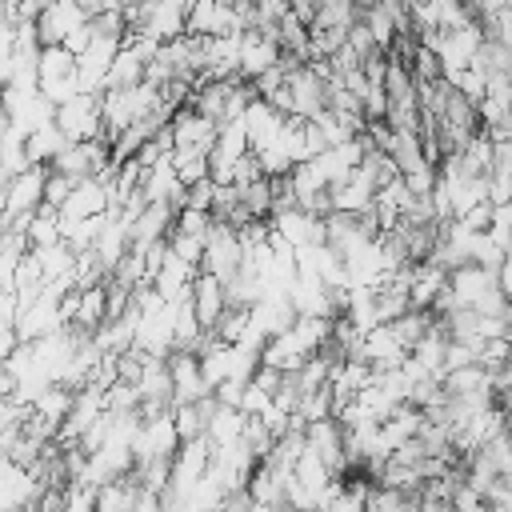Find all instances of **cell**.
<instances>
[{
    "label": "cell",
    "mask_w": 512,
    "mask_h": 512,
    "mask_svg": "<svg viewBox=\"0 0 512 512\" xmlns=\"http://www.w3.org/2000/svg\"><path fill=\"white\" fill-rule=\"evenodd\" d=\"M284 52L272 36H260V32H244L240 36V76L244 80H260L268 76L272 68H280Z\"/></svg>",
    "instance_id": "obj_7"
},
{
    "label": "cell",
    "mask_w": 512,
    "mask_h": 512,
    "mask_svg": "<svg viewBox=\"0 0 512 512\" xmlns=\"http://www.w3.org/2000/svg\"><path fill=\"white\" fill-rule=\"evenodd\" d=\"M72 148V140H68V132L60 128V124H44V128H36L32 136H28V164H40V168H52L64 152Z\"/></svg>",
    "instance_id": "obj_11"
},
{
    "label": "cell",
    "mask_w": 512,
    "mask_h": 512,
    "mask_svg": "<svg viewBox=\"0 0 512 512\" xmlns=\"http://www.w3.org/2000/svg\"><path fill=\"white\" fill-rule=\"evenodd\" d=\"M244 264H248V252H244L240 232L228 228V224H216L212 236H208V244H204V264H200V272H208V276H216L220 284H228Z\"/></svg>",
    "instance_id": "obj_3"
},
{
    "label": "cell",
    "mask_w": 512,
    "mask_h": 512,
    "mask_svg": "<svg viewBox=\"0 0 512 512\" xmlns=\"http://www.w3.org/2000/svg\"><path fill=\"white\" fill-rule=\"evenodd\" d=\"M500 288V272H488L480 264H468L460 272H452V296H456V308H476L484 296H492Z\"/></svg>",
    "instance_id": "obj_10"
},
{
    "label": "cell",
    "mask_w": 512,
    "mask_h": 512,
    "mask_svg": "<svg viewBox=\"0 0 512 512\" xmlns=\"http://www.w3.org/2000/svg\"><path fill=\"white\" fill-rule=\"evenodd\" d=\"M500 292L512 300V248H508V256H504V264H500Z\"/></svg>",
    "instance_id": "obj_13"
},
{
    "label": "cell",
    "mask_w": 512,
    "mask_h": 512,
    "mask_svg": "<svg viewBox=\"0 0 512 512\" xmlns=\"http://www.w3.org/2000/svg\"><path fill=\"white\" fill-rule=\"evenodd\" d=\"M92 24V4H48L44 16L36 20V32H40V44L52 48V44H68L76 32H84Z\"/></svg>",
    "instance_id": "obj_4"
},
{
    "label": "cell",
    "mask_w": 512,
    "mask_h": 512,
    "mask_svg": "<svg viewBox=\"0 0 512 512\" xmlns=\"http://www.w3.org/2000/svg\"><path fill=\"white\" fill-rule=\"evenodd\" d=\"M40 96L56 108L68 104L72 96H80V68L64 44L40 48Z\"/></svg>",
    "instance_id": "obj_1"
},
{
    "label": "cell",
    "mask_w": 512,
    "mask_h": 512,
    "mask_svg": "<svg viewBox=\"0 0 512 512\" xmlns=\"http://www.w3.org/2000/svg\"><path fill=\"white\" fill-rule=\"evenodd\" d=\"M384 152L392 156V164L400 168V176H412V172H420L424 164H432L428 152H424L420 132H392L388 144H384Z\"/></svg>",
    "instance_id": "obj_12"
},
{
    "label": "cell",
    "mask_w": 512,
    "mask_h": 512,
    "mask_svg": "<svg viewBox=\"0 0 512 512\" xmlns=\"http://www.w3.org/2000/svg\"><path fill=\"white\" fill-rule=\"evenodd\" d=\"M56 124L68 132L72 144L104 140V92H80L56 108Z\"/></svg>",
    "instance_id": "obj_2"
},
{
    "label": "cell",
    "mask_w": 512,
    "mask_h": 512,
    "mask_svg": "<svg viewBox=\"0 0 512 512\" xmlns=\"http://www.w3.org/2000/svg\"><path fill=\"white\" fill-rule=\"evenodd\" d=\"M192 308H196L200 328H204V332H216L220 320H224V312H228V292H224V284H220L216 276L200 272L196 284H192Z\"/></svg>",
    "instance_id": "obj_8"
},
{
    "label": "cell",
    "mask_w": 512,
    "mask_h": 512,
    "mask_svg": "<svg viewBox=\"0 0 512 512\" xmlns=\"http://www.w3.org/2000/svg\"><path fill=\"white\" fill-rule=\"evenodd\" d=\"M168 132H172L176 148H196V152H208V156H212V148L220 140V124H212L208 116H200L192 104H184L180 112H172Z\"/></svg>",
    "instance_id": "obj_6"
},
{
    "label": "cell",
    "mask_w": 512,
    "mask_h": 512,
    "mask_svg": "<svg viewBox=\"0 0 512 512\" xmlns=\"http://www.w3.org/2000/svg\"><path fill=\"white\" fill-rule=\"evenodd\" d=\"M284 124H288V116H280L272 104L256 100V104L244 112V132H248L252 152H256V156H260V152H268V148L276 144V136L284 132Z\"/></svg>",
    "instance_id": "obj_9"
},
{
    "label": "cell",
    "mask_w": 512,
    "mask_h": 512,
    "mask_svg": "<svg viewBox=\"0 0 512 512\" xmlns=\"http://www.w3.org/2000/svg\"><path fill=\"white\" fill-rule=\"evenodd\" d=\"M168 372H172V392H176V408L184 404H200L204 396H212L208 380H204V364L196 352L172 348L168 352Z\"/></svg>",
    "instance_id": "obj_5"
},
{
    "label": "cell",
    "mask_w": 512,
    "mask_h": 512,
    "mask_svg": "<svg viewBox=\"0 0 512 512\" xmlns=\"http://www.w3.org/2000/svg\"><path fill=\"white\" fill-rule=\"evenodd\" d=\"M404 512H420V500H412V504H408V508H404Z\"/></svg>",
    "instance_id": "obj_14"
}]
</instances>
